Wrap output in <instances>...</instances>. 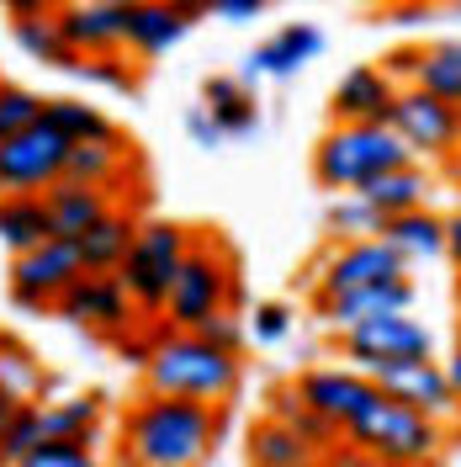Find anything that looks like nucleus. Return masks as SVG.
<instances>
[{"label": "nucleus", "instance_id": "1", "mask_svg": "<svg viewBox=\"0 0 461 467\" xmlns=\"http://www.w3.org/2000/svg\"><path fill=\"white\" fill-rule=\"evenodd\" d=\"M223 436L218 404L149 393L122 425V467H202Z\"/></svg>", "mask_w": 461, "mask_h": 467}, {"label": "nucleus", "instance_id": "2", "mask_svg": "<svg viewBox=\"0 0 461 467\" xmlns=\"http://www.w3.org/2000/svg\"><path fill=\"white\" fill-rule=\"evenodd\" d=\"M149 393H170V399H197V404H229L239 393V356L223 346L202 340L197 329H159L144 356Z\"/></svg>", "mask_w": 461, "mask_h": 467}, {"label": "nucleus", "instance_id": "3", "mask_svg": "<svg viewBox=\"0 0 461 467\" xmlns=\"http://www.w3.org/2000/svg\"><path fill=\"white\" fill-rule=\"evenodd\" d=\"M340 431H345V441L366 462H382V467H425L440 457V420L398 404L382 388L350 414Z\"/></svg>", "mask_w": 461, "mask_h": 467}, {"label": "nucleus", "instance_id": "4", "mask_svg": "<svg viewBox=\"0 0 461 467\" xmlns=\"http://www.w3.org/2000/svg\"><path fill=\"white\" fill-rule=\"evenodd\" d=\"M414 154L404 149V139L387 122H334L313 149V175L323 192H355L372 175L408 165Z\"/></svg>", "mask_w": 461, "mask_h": 467}, {"label": "nucleus", "instance_id": "5", "mask_svg": "<svg viewBox=\"0 0 461 467\" xmlns=\"http://www.w3.org/2000/svg\"><path fill=\"white\" fill-rule=\"evenodd\" d=\"M191 239H197V234L186 229V223H170V218L138 223L128 255L117 265V276H122V287H128V297H133L138 314H165V297H170L175 276H180V261H186Z\"/></svg>", "mask_w": 461, "mask_h": 467}, {"label": "nucleus", "instance_id": "6", "mask_svg": "<svg viewBox=\"0 0 461 467\" xmlns=\"http://www.w3.org/2000/svg\"><path fill=\"white\" fill-rule=\"evenodd\" d=\"M239 303V265L218 239H191L180 276H175L170 297H165V319L170 329H197L207 314L233 308Z\"/></svg>", "mask_w": 461, "mask_h": 467}, {"label": "nucleus", "instance_id": "7", "mask_svg": "<svg viewBox=\"0 0 461 467\" xmlns=\"http://www.w3.org/2000/svg\"><path fill=\"white\" fill-rule=\"evenodd\" d=\"M387 128L404 139V149L419 165H440L456 160V107L440 101L425 86H398L393 107H387Z\"/></svg>", "mask_w": 461, "mask_h": 467}, {"label": "nucleus", "instance_id": "8", "mask_svg": "<svg viewBox=\"0 0 461 467\" xmlns=\"http://www.w3.org/2000/svg\"><path fill=\"white\" fill-rule=\"evenodd\" d=\"M69 160V139L58 133L48 117H37L32 128L0 139V192H48Z\"/></svg>", "mask_w": 461, "mask_h": 467}, {"label": "nucleus", "instance_id": "9", "mask_svg": "<svg viewBox=\"0 0 461 467\" xmlns=\"http://www.w3.org/2000/svg\"><path fill=\"white\" fill-rule=\"evenodd\" d=\"M387 276H408V265L382 234L376 239H334L329 255L313 265V297H334V292L387 282Z\"/></svg>", "mask_w": 461, "mask_h": 467}, {"label": "nucleus", "instance_id": "10", "mask_svg": "<svg viewBox=\"0 0 461 467\" xmlns=\"http://www.w3.org/2000/svg\"><path fill=\"white\" fill-rule=\"evenodd\" d=\"M86 271L80 261V244L75 239H43V244H32L22 250L16 261H11V297L22 303V308H54L64 287L75 282Z\"/></svg>", "mask_w": 461, "mask_h": 467}, {"label": "nucleus", "instance_id": "11", "mask_svg": "<svg viewBox=\"0 0 461 467\" xmlns=\"http://www.w3.org/2000/svg\"><path fill=\"white\" fill-rule=\"evenodd\" d=\"M340 356L350 367H376V361H408V356H435L430 324H419L414 314H382V319L350 324L340 329Z\"/></svg>", "mask_w": 461, "mask_h": 467}, {"label": "nucleus", "instance_id": "12", "mask_svg": "<svg viewBox=\"0 0 461 467\" xmlns=\"http://www.w3.org/2000/svg\"><path fill=\"white\" fill-rule=\"evenodd\" d=\"M366 378H372L382 393H393L398 404L419 409V414H430V420H456V393H451V378H446V367H440L435 356L376 361V367H366Z\"/></svg>", "mask_w": 461, "mask_h": 467}, {"label": "nucleus", "instance_id": "13", "mask_svg": "<svg viewBox=\"0 0 461 467\" xmlns=\"http://www.w3.org/2000/svg\"><path fill=\"white\" fill-rule=\"evenodd\" d=\"M58 319H69L75 329H107V335H117V329H128L133 324V297H128V287H122V276L117 271H80L69 287H64V297L54 303Z\"/></svg>", "mask_w": 461, "mask_h": 467}, {"label": "nucleus", "instance_id": "14", "mask_svg": "<svg viewBox=\"0 0 461 467\" xmlns=\"http://www.w3.org/2000/svg\"><path fill=\"white\" fill-rule=\"evenodd\" d=\"M414 297H419L414 276H387V282H366V287L334 292V297H313V308H318V324H323L329 335H340L350 324L382 319V314H408Z\"/></svg>", "mask_w": 461, "mask_h": 467}, {"label": "nucleus", "instance_id": "15", "mask_svg": "<svg viewBox=\"0 0 461 467\" xmlns=\"http://www.w3.org/2000/svg\"><path fill=\"white\" fill-rule=\"evenodd\" d=\"M318 54H323V32H318L313 22H287V27L271 32L265 43L250 48L244 80H292V75H302Z\"/></svg>", "mask_w": 461, "mask_h": 467}, {"label": "nucleus", "instance_id": "16", "mask_svg": "<svg viewBox=\"0 0 461 467\" xmlns=\"http://www.w3.org/2000/svg\"><path fill=\"white\" fill-rule=\"evenodd\" d=\"M292 388H297V399H302L308 409H318L329 425H345L350 414L376 393V382L366 378L361 367H350V361L345 367H308Z\"/></svg>", "mask_w": 461, "mask_h": 467}, {"label": "nucleus", "instance_id": "17", "mask_svg": "<svg viewBox=\"0 0 461 467\" xmlns=\"http://www.w3.org/2000/svg\"><path fill=\"white\" fill-rule=\"evenodd\" d=\"M191 27L197 22L175 0H133L122 11V48H133L138 58H165Z\"/></svg>", "mask_w": 461, "mask_h": 467}, {"label": "nucleus", "instance_id": "18", "mask_svg": "<svg viewBox=\"0 0 461 467\" xmlns=\"http://www.w3.org/2000/svg\"><path fill=\"white\" fill-rule=\"evenodd\" d=\"M393 96H398V80L382 64H355L329 90V112H334V122H387Z\"/></svg>", "mask_w": 461, "mask_h": 467}, {"label": "nucleus", "instance_id": "19", "mask_svg": "<svg viewBox=\"0 0 461 467\" xmlns=\"http://www.w3.org/2000/svg\"><path fill=\"white\" fill-rule=\"evenodd\" d=\"M64 43L80 58L90 54H122V5H101V0H64L54 11Z\"/></svg>", "mask_w": 461, "mask_h": 467}, {"label": "nucleus", "instance_id": "20", "mask_svg": "<svg viewBox=\"0 0 461 467\" xmlns=\"http://www.w3.org/2000/svg\"><path fill=\"white\" fill-rule=\"evenodd\" d=\"M43 202H48V223H54L58 239H80L101 213H112V192L90 186V181H75V175H58L43 192Z\"/></svg>", "mask_w": 461, "mask_h": 467}, {"label": "nucleus", "instance_id": "21", "mask_svg": "<svg viewBox=\"0 0 461 467\" xmlns=\"http://www.w3.org/2000/svg\"><path fill=\"white\" fill-rule=\"evenodd\" d=\"M202 107L218 117V128L229 139H250L260 133V96L244 75H207L202 80Z\"/></svg>", "mask_w": 461, "mask_h": 467}, {"label": "nucleus", "instance_id": "22", "mask_svg": "<svg viewBox=\"0 0 461 467\" xmlns=\"http://www.w3.org/2000/svg\"><path fill=\"white\" fill-rule=\"evenodd\" d=\"M366 202L382 213V218H398V213H414V207H430V192H435V175L408 160V165H393V171L372 175L366 186H355Z\"/></svg>", "mask_w": 461, "mask_h": 467}, {"label": "nucleus", "instance_id": "23", "mask_svg": "<svg viewBox=\"0 0 461 467\" xmlns=\"http://www.w3.org/2000/svg\"><path fill=\"white\" fill-rule=\"evenodd\" d=\"M382 239L404 255V265H425L446 255V218L430 213V207H414V213H398L382 223Z\"/></svg>", "mask_w": 461, "mask_h": 467}, {"label": "nucleus", "instance_id": "24", "mask_svg": "<svg viewBox=\"0 0 461 467\" xmlns=\"http://www.w3.org/2000/svg\"><path fill=\"white\" fill-rule=\"evenodd\" d=\"M43 239H54L43 192H0V244L11 255H22L32 244H43Z\"/></svg>", "mask_w": 461, "mask_h": 467}, {"label": "nucleus", "instance_id": "25", "mask_svg": "<svg viewBox=\"0 0 461 467\" xmlns=\"http://www.w3.org/2000/svg\"><path fill=\"white\" fill-rule=\"evenodd\" d=\"M133 234H138L133 213H122V207L101 213V218H96L80 239H75V244H80V261H86V271H117V265H122V255H128V244H133Z\"/></svg>", "mask_w": 461, "mask_h": 467}, {"label": "nucleus", "instance_id": "26", "mask_svg": "<svg viewBox=\"0 0 461 467\" xmlns=\"http://www.w3.org/2000/svg\"><path fill=\"white\" fill-rule=\"evenodd\" d=\"M318 457L323 451L313 441H302L282 420H265L250 431V467H318Z\"/></svg>", "mask_w": 461, "mask_h": 467}, {"label": "nucleus", "instance_id": "27", "mask_svg": "<svg viewBox=\"0 0 461 467\" xmlns=\"http://www.w3.org/2000/svg\"><path fill=\"white\" fill-rule=\"evenodd\" d=\"M43 117L54 122L69 144H117V122L101 112V107L80 101V96H54V101H43Z\"/></svg>", "mask_w": 461, "mask_h": 467}, {"label": "nucleus", "instance_id": "28", "mask_svg": "<svg viewBox=\"0 0 461 467\" xmlns=\"http://www.w3.org/2000/svg\"><path fill=\"white\" fill-rule=\"evenodd\" d=\"M414 86H425V90H435L440 101L461 107V37H435V43H419Z\"/></svg>", "mask_w": 461, "mask_h": 467}, {"label": "nucleus", "instance_id": "29", "mask_svg": "<svg viewBox=\"0 0 461 467\" xmlns=\"http://www.w3.org/2000/svg\"><path fill=\"white\" fill-rule=\"evenodd\" d=\"M11 43H16L32 64H48V69H69V64L80 58L64 43L54 11H48V16H16V22H11Z\"/></svg>", "mask_w": 461, "mask_h": 467}, {"label": "nucleus", "instance_id": "30", "mask_svg": "<svg viewBox=\"0 0 461 467\" xmlns=\"http://www.w3.org/2000/svg\"><path fill=\"white\" fill-rule=\"evenodd\" d=\"M43 414V441H90L101 425V399L80 393V399H58V404H37Z\"/></svg>", "mask_w": 461, "mask_h": 467}, {"label": "nucleus", "instance_id": "31", "mask_svg": "<svg viewBox=\"0 0 461 467\" xmlns=\"http://www.w3.org/2000/svg\"><path fill=\"white\" fill-rule=\"evenodd\" d=\"M0 388H5V393H16L22 404L43 399V388H48L43 361H37L22 340H11V335H0Z\"/></svg>", "mask_w": 461, "mask_h": 467}, {"label": "nucleus", "instance_id": "32", "mask_svg": "<svg viewBox=\"0 0 461 467\" xmlns=\"http://www.w3.org/2000/svg\"><path fill=\"white\" fill-rule=\"evenodd\" d=\"M382 223H387V218H382L361 192H334V202L323 207V229H329V239H376Z\"/></svg>", "mask_w": 461, "mask_h": 467}, {"label": "nucleus", "instance_id": "33", "mask_svg": "<svg viewBox=\"0 0 461 467\" xmlns=\"http://www.w3.org/2000/svg\"><path fill=\"white\" fill-rule=\"evenodd\" d=\"M122 171H128L122 139H117V144H69V160H64V175L90 181V186H112Z\"/></svg>", "mask_w": 461, "mask_h": 467}, {"label": "nucleus", "instance_id": "34", "mask_svg": "<svg viewBox=\"0 0 461 467\" xmlns=\"http://www.w3.org/2000/svg\"><path fill=\"white\" fill-rule=\"evenodd\" d=\"M271 420H282V425H292L302 441H313L318 451L323 446H334V436H340V425H329L318 409H308L302 399H297V388H287V393H276V404H271Z\"/></svg>", "mask_w": 461, "mask_h": 467}, {"label": "nucleus", "instance_id": "35", "mask_svg": "<svg viewBox=\"0 0 461 467\" xmlns=\"http://www.w3.org/2000/svg\"><path fill=\"white\" fill-rule=\"evenodd\" d=\"M64 75L86 80V86H107V90H133V69L122 54H90V58H75Z\"/></svg>", "mask_w": 461, "mask_h": 467}, {"label": "nucleus", "instance_id": "36", "mask_svg": "<svg viewBox=\"0 0 461 467\" xmlns=\"http://www.w3.org/2000/svg\"><path fill=\"white\" fill-rule=\"evenodd\" d=\"M250 340L255 346H282V340H292V329H297V308L292 303H255V314H250Z\"/></svg>", "mask_w": 461, "mask_h": 467}, {"label": "nucleus", "instance_id": "37", "mask_svg": "<svg viewBox=\"0 0 461 467\" xmlns=\"http://www.w3.org/2000/svg\"><path fill=\"white\" fill-rule=\"evenodd\" d=\"M43 117V96L27 86H0V139H11V133H22Z\"/></svg>", "mask_w": 461, "mask_h": 467}, {"label": "nucleus", "instance_id": "38", "mask_svg": "<svg viewBox=\"0 0 461 467\" xmlns=\"http://www.w3.org/2000/svg\"><path fill=\"white\" fill-rule=\"evenodd\" d=\"M43 441V414H37V404H22L16 409V420L5 425V436H0V462H22L32 446Z\"/></svg>", "mask_w": 461, "mask_h": 467}, {"label": "nucleus", "instance_id": "39", "mask_svg": "<svg viewBox=\"0 0 461 467\" xmlns=\"http://www.w3.org/2000/svg\"><path fill=\"white\" fill-rule=\"evenodd\" d=\"M11 467H101L90 457V441H37L22 462Z\"/></svg>", "mask_w": 461, "mask_h": 467}, {"label": "nucleus", "instance_id": "40", "mask_svg": "<svg viewBox=\"0 0 461 467\" xmlns=\"http://www.w3.org/2000/svg\"><path fill=\"white\" fill-rule=\"evenodd\" d=\"M197 335H202V340H212V346L233 350V356L250 346V324H244V314H239V308H218V314H207V319L197 324Z\"/></svg>", "mask_w": 461, "mask_h": 467}, {"label": "nucleus", "instance_id": "41", "mask_svg": "<svg viewBox=\"0 0 461 467\" xmlns=\"http://www.w3.org/2000/svg\"><path fill=\"white\" fill-rule=\"evenodd\" d=\"M271 11V0H207V16H218L223 27H244Z\"/></svg>", "mask_w": 461, "mask_h": 467}, {"label": "nucleus", "instance_id": "42", "mask_svg": "<svg viewBox=\"0 0 461 467\" xmlns=\"http://www.w3.org/2000/svg\"><path fill=\"white\" fill-rule=\"evenodd\" d=\"M186 133H191V144L207 149V154H212V149H218L223 139H229V133L218 128V117L207 112V107H191V112H186Z\"/></svg>", "mask_w": 461, "mask_h": 467}, {"label": "nucleus", "instance_id": "43", "mask_svg": "<svg viewBox=\"0 0 461 467\" xmlns=\"http://www.w3.org/2000/svg\"><path fill=\"white\" fill-rule=\"evenodd\" d=\"M0 11L16 22V16H48V11H58V0H0Z\"/></svg>", "mask_w": 461, "mask_h": 467}, {"label": "nucleus", "instance_id": "44", "mask_svg": "<svg viewBox=\"0 0 461 467\" xmlns=\"http://www.w3.org/2000/svg\"><path fill=\"white\" fill-rule=\"evenodd\" d=\"M446 261L461 271V207L456 213H446Z\"/></svg>", "mask_w": 461, "mask_h": 467}, {"label": "nucleus", "instance_id": "45", "mask_svg": "<svg viewBox=\"0 0 461 467\" xmlns=\"http://www.w3.org/2000/svg\"><path fill=\"white\" fill-rule=\"evenodd\" d=\"M440 367H446V378H451V393H456V414H461V340L451 346V356H446Z\"/></svg>", "mask_w": 461, "mask_h": 467}, {"label": "nucleus", "instance_id": "46", "mask_svg": "<svg viewBox=\"0 0 461 467\" xmlns=\"http://www.w3.org/2000/svg\"><path fill=\"white\" fill-rule=\"evenodd\" d=\"M16 409H22V399H16V393H5V388H0V436H5V425H11V420H16Z\"/></svg>", "mask_w": 461, "mask_h": 467}, {"label": "nucleus", "instance_id": "47", "mask_svg": "<svg viewBox=\"0 0 461 467\" xmlns=\"http://www.w3.org/2000/svg\"><path fill=\"white\" fill-rule=\"evenodd\" d=\"M456 160H461V107H456Z\"/></svg>", "mask_w": 461, "mask_h": 467}, {"label": "nucleus", "instance_id": "48", "mask_svg": "<svg viewBox=\"0 0 461 467\" xmlns=\"http://www.w3.org/2000/svg\"><path fill=\"white\" fill-rule=\"evenodd\" d=\"M446 11H451V16H461V0H446Z\"/></svg>", "mask_w": 461, "mask_h": 467}, {"label": "nucleus", "instance_id": "49", "mask_svg": "<svg viewBox=\"0 0 461 467\" xmlns=\"http://www.w3.org/2000/svg\"><path fill=\"white\" fill-rule=\"evenodd\" d=\"M101 5H122V11H128V5H133V0H101Z\"/></svg>", "mask_w": 461, "mask_h": 467}, {"label": "nucleus", "instance_id": "50", "mask_svg": "<svg viewBox=\"0 0 461 467\" xmlns=\"http://www.w3.org/2000/svg\"><path fill=\"white\" fill-rule=\"evenodd\" d=\"M456 319H461V282H456Z\"/></svg>", "mask_w": 461, "mask_h": 467}, {"label": "nucleus", "instance_id": "51", "mask_svg": "<svg viewBox=\"0 0 461 467\" xmlns=\"http://www.w3.org/2000/svg\"><path fill=\"white\" fill-rule=\"evenodd\" d=\"M0 86H5V80H0Z\"/></svg>", "mask_w": 461, "mask_h": 467}]
</instances>
